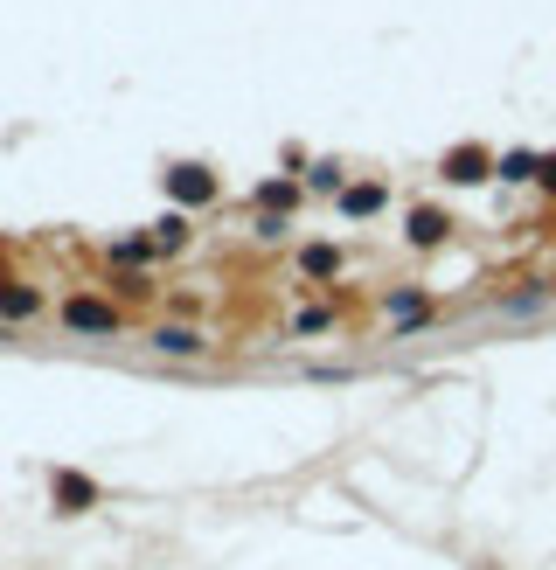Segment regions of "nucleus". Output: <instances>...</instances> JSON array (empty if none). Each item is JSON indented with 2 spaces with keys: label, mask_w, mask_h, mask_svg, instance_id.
<instances>
[{
  "label": "nucleus",
  "mask_w": 556,
  "mask_h": 570,
  "mask_svg": "<svg viewBox=\"0 0 556 570\" xmlns=\"http://www.w3.org/2000/svg\"><path fill=\"white\" fill-rule=\"evenodd\" d=\"M63 327H77V334H119L126 320H119L105 299H70V306H63Z\"/></svg>",
  "instance_id": "1"
},
{
  "label": "nucleus",
  "mask_w": 556,
  "mask_h": 570,
  "mask_svg": "<svg viewBox=\"0 0 556 570\" xmlns=\"http://www.w3.org/2000/svg\"><path fill=\"white\" fill-rule=\"evenodd\" d=\"M167 188H174V202H209V195H216V181H209L202 167H174Z\"/></svg>",
  "instance_id": "2"
},
{
  "label": "nucleus",
  "mask_w": 556,
  "mask_h": 570,
  "mask_svg": "<svg viewBox=\"0 0 556 570\" xmlns=\"http://www.w3.org/2000/svg\"><path fill=\"white\" fill-rule=\"evenodd\" d=\"M153 348H160V355H202V334H195V327H160Z\"/></svg>",
  "instance_id": "3"
},
{
  "label": "nucleus",
  "mask_w": 556,
  "mask_h": 570,
  "mask_svg": "<svg viewBox=\"0 0 556 570\" xmlns=\"http://www.w3.org/2000/svg\"><path fill=\"white\" fill-rule=\"evenodd\" d=\"M411 237H417V244H438V237H445V216H438V209H417V216H411Z\"/></svg>",
  "instance_id": "4"
},
{
  "label": "nucleus",
  "mask_w": 556,
  "mask_h": 570,
  "mask_svg": "<svg viewBox=\"0 0 556 570\" xmlns=\"http://www.w3.org/2000/svg\"><path fill=\"white\" fill-rule=\"evenodd\" d=\"M445 167H452V181H480V167H487V153H452Z\"/></svg>",
  "instance_id": "5"
},
{
  "label": "nucleus",
  "mask_w": 556,
  "mask_h": 570,
  "mask_svg": "<svg viewBox=\"0 0 556 570\" xmlns=\"http://www.w3.org/2000/svg\"><path fill=\"white\" fill-rule=\"evenodd\" d=\"M0 313H14V320H28V313H35V292H0Z\"/></svg>",
  "instance_id": "6"
},
{
  "label": "nucleus",
  "mask_w": 556,
  "mask_h": 570,
  "mask_svg": "<svg viewBox=\"0 0 556 570\" xmlns=\"http://www.w3.org/2000/svg\"><path fill=\"white\" fill-rule=\"evenodd\" d=\"M56 501H63V508H70V501H91V480H70V473H63V480H56Z\"/></svg>",
  "instance_id": "7"
},
{
  "label": "nucleus",
  "mask_w": 556,
  "mask_h": 570,
  "mask_svg": "<svg viewBox=\"0 0 556 570\" xmlns=\"http://www.w3.org/2000/svg\"><path fill=\"white\" fill-rule=\"evenodd\" d=\"M160 244H188V216H167L160 223Z\"/></svg>",
  "instance_id": "8"
}]
</instances>
